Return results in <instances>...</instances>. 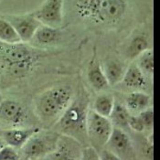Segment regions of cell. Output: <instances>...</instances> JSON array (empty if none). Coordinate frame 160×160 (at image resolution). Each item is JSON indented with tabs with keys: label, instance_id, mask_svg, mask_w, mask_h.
<instances>
[{
	"label": "cell",
	"instance_id": "obj_1",
	"mask_svg": "<svg viewBox=\"0 0 160 160\" xmlns=\"http://www.w3.org/2000/svg\"><path fill=\"white\" fill-rule=\"evenodd\" d=\"M76 15L87 24L102 28H116L128 12L127 0H73Z\"/></svg>",
	"mask_w": 160,
	"mask_h": 160
},
{
	"label": "cell",
	"instance_id": "obj_2",
	"mask_svg": "<svg viewBox=\"0 0 160 160\" xmlns=\"http://www.w3.org/2000/svg\"><path fill=\"white\" fill-rule=\"evenodd\" d=\"M73 96V91L69 85H57L45 90L35 100L38 117L42 123L55 124L71 104Z\"/></svg>",
	"mask_w": 160,
	"mask_h": 160
},
{
	"label": "cell",
	"instance_id": "obj_3",
	"mask_svg": "<svg viewBox=\"0 0 160 160\" xmlns=\"http://www.w3.org/2000/svg\"><path fill=\"white\" fill-rule=\"evenodd\" d=\"M2 61L6 71L14 78H23L39 62L42 54L29 43H2L0 46Z\"/></svg>",
	"mask_w": 160,
	"mask_h": 160
},
{
	"label": "cell",
	"instance_id": "obj_4",
	"mask_svg": "<svg viewBox=\"0 0 160 160\" xmlns=\"http://www.w3.org/2000/svg\"><path fill=\"white\" fill-rule=\"evenodd\" d=\"M89 99L85 92H80L73 99L61 118L55 123L56 132L70 136L83 144L88 141L86 135V119Z\"/></svg>",
	"mask_w": 160,
	"mask_h": 160
},
{
	"label": "cell",
	"instance_id": "obj_5",
	"mask_svg": "<svg viewBox=\"0 0 160 160\" xmlns=\"http://www.w3.org/2000/svg\"><path fill=\"white\" fill-rule=\"evenodd\" d=\"M59 136L60 134L56 131L39 129L20 148L21 160L41 159L55 149Z\"/></svg>",
	"mask_w": 160,
	"mask_h": 160
},
{
	"label": "cell",
	"instance_id": "obj_6",
	"mask_svg": "<svg viewBox=\"0 0 160 160\" xmlns=\"http://www.w3.org/2000/svg\"><path fill=\"white\" fill-rule=\"evenodd\" d=\"M113 125L108 117H104L98 114L92 108L87 112L86 135L88 142L91 147L96 151H100L106 146Z\"/></svg>",
	"mask_w": 160,
	"mask_h": 160
},
{
	"label": "cell",
	"instance_id": "obj_7",
	"mask_svg": "<svg viewBox=\"0 0 160 160\" xmlns=\"http://www.w3.org/2000/svg\"><path fill=\"white\" fill-rule=\"evenodd\" d=\"M28 115L27 109L15 100H3L0 103V126L2 130L26 127Z\"/></svg>",
	"mask_w": 160,
	"mask_h": 160
},
{
	"label": "cell",
	"instance_id": "obj_8",
	"mask_svg": "<svg viewBox=\"0 0 160 160\" xmlns=\"http://www.w3.org/2000/svg\"><path fill=\"white\" fill-rule=\"evenodd\" d=\"M64 0H44L33 13L41 25L60 28L63 23Z\"/></svg>",
	"mask_w": 160,
	"mask_h": 160
},
{
	"label": "cell",
	"instance_id": "obj_9",
	"mask_svg": "<svg viewBox=\"0 0 160 160\" xmlns=\"http://www.w3.org/2000/svg\"><path fill=\"white\" fill-rule=\"evenodd\" d=\"M82 144L70 136H59L55 149L39 160H81Z\"/></svg>",
	"mask_w": 160,
	"mask_h": 160
},
{
	"label": "cell",
	"instance_id": "obj_10",
	"mask_svg": "<svg viewBox=\"0 0 160 160\" xmlns=\"http://www.w3.org/2000/svg\"><path fill=\"white\" fill-rule=\"evenodd\" d=\"M6 18L11 23L21 42L24 43H28L31 40L38 27L41 25L33 13L8 16Z\"/></svg>",
	"mask_w": 160,
	"mask_h": 160
},
{
	"label": "cell",
	"instance_id": "obj_11",
	"mask_svg": "<svg viewBox=\"0 0 160 160\" xmlns=\"http://www.w3.org/2000/svg\"><path fill=\"white\" fill-rule=\"evenodd\" d=\"M105 147L122 159L123 157H129L133 151L132 143L128 135L123 129L114 126Z\"/></svg>",
	"mask_w": 160,
	"mask_h": 160
},
{
	"label": "cell",
	"instance_id": "obj_12",
	"mask_svg": "<svg viewBox=\"0 0 160 160\" xmlns=\"http://www.w3.org/2000/svg\"><path fill=\"white\" fill-rule=\"evenodd\" d=\"M38 130L39 128L35 126L5 129L2 131L1 138L6 145L16 149H20L26 144V142Z\"/></svg>",
	"mask_w": 160,
	"mask_h": 160
},
{
	"label": "cell",
	"instance_id": "obj_13",
	"mask_svg": "<svg viewBox=\"0 0 160 160\" xmlns=\"http://www.w3.org/2000/svg\"><path fill=\"white\" fill-rule=\"evenodd\" d=\"M120 83L131 91H146L148 85V77L140 70L136 62H132L127 65Z\"/></svg>",
	"mask_w": 160,
	"mask_h": 160
},
{
	"label": "cell",
	"instance_id": "obj_14",
	"mask_svg": "<svg viewBox=\"0 0 160 160\" xmlns=\"http://www.w3.org/2000/svg\"><path fill=\"white\" fill-rule=\"evenodd\" d=\"M61 38L62 32L60 28L40 25L28 43L34 48L42 49L58 43Z\"/></svg>",
	"mask_w": 160,
	"mask_h": 160
},
{
	"label": "cell",
	"instance_id": "obj_15",
	"mask_svg": "<svg viewBox=\"0 0 160 160\" xmlns=\"http://www.w3.org/2000/svg\"><path fill=\"white\" fill-rule=\"evenodd\" d=\"M101 65L110 86H115L121 82L127 68L124 62L115 57H109Z\"/></svg>",
	"mask_w": 160,
	"mask_h": 160
},
{
	"label": "cell",
	"instance_id": "obj_16",
	"mask_svg": "<svg viewBox=\"0 0 160 160\" xmlns=\"http://www.w3.org/2000/svg\"><path fill=\"white\" fill-rule=\"evenodd\" d=\"M87 78L90 85L95 91L102 92L110 87L107 82V79L103 73V71L102 69V65L97 61V59H95V57H93L90 62Z\"/></svg>",
	"mask_w": 160,
	"mask_h": 160
},
{
	"label": "cell",
	"instance_id": "obj_17",
	"mask_svg": "<svg viewBox=\"0 0 160 160\" xmlns=\"http://www.w3.org/2000/svg\"><path fill=\"white\" fill-rule=\"evenodd\" d=\"M151 105V97L145 91H132L127 94L124 106L131 114L139 113Z\"/></svg>",
	"mask_w": 160,
	"mask_h": 160
},
{
	"label": "cell",
	"instance_id": "obj_18",
	"mask_svg": "<svg viewBox=\"0 0 160 160\" xmlns=\"http://www.w3.org/2000/svg\"><path fill=\"white\" fill-rule=\"evenodd\" d=\"M148 49H151L148 38L145 34H137L128 43L125 54L128 59L136 60L140 54Z\"/></svg>",
	"mask_w": 160,
	"mask_h": 160
},
{
	"label": "cell",
	"instance_id": "obj_19",
	"mask_svg": "<svg viewBox=\"0 0 160 160\" xmlns=\"http://www.w3.org/2000/svg\"><path fill=\"white\" fill-rule=\"evenodd\" d=\"M115 103L114 96L111 93H101L95 98L92 109L98 114L108 117L110 116Z\"/></svg>",
	"mask_w": 160,
	"mask_h": 160
},
{
	"label": "cell",
	"instance_id": "obj_20",
	"mask_svg": "<svg viewBox=\"0 0 160 160\" xmlns=\"http://www.w3.org/2000/svg\"><path fill=\"white\" fill-rule=\"evenodd\" d=\"M130 115V112L127 110L124 104L115 102L109 119L114 127H118L123 130L124 128L128 127V120Z\"/></svg>",
	"mask_w": 160,
	"mask_h": 160
},
{
	"label": "cell",
	"instance_id": "obj_21",
	"mask_svg": "<svg viewBox=\"0 0 160 160\" xmlns=\"http://www.w3.org/2000/svg\"><path fill=\"white\" fill-rule=\"evenodd\" d=\"M0 42L6 44L21 42L14 27L6 18H0Z\"/></svg>",
	"mask_w": 160,
	"mask_h": 160
},
{
	"label": "cell",
	"instance_id": "obj_22",
	"mask_svg": "<svg viewBox=\"0 0 160 160\" xmlns=\"http://www.w3.org/2000/svg\"><path fill=\"white\" fill-rule=\"evenodd\" d=\"M136 63L140 70L147 75L152 77L154 74V51L152 49H147L136 59Z\"/></svg>",
	"mask_w": 160,
	"mask_h": 160
},
{
	"label": "cell",
	"instance_id": "obj_23",
	"mask_svg": "<svg viewBox=\"0 0 160 160\" xmlns=\"http://www.w3.org/2000/svg\"><path fill=\"white\" fill-rule=\"evenodd\" d=\"M0 160H21V157L18 149L5 145L0 148Z\"/></svg>",
	"mask_w": 160,
	"mask_h": 160
},
{
	"label": "cell",
	"instance_id": "obj_24",
	"mask_svg": "<svg viewBox=\"0 0 160 160\" xmlns=\"http://www.w3.org/2000/svg\"><path fill=\"white\" fill-rule=\"evenodd\" d=\"M145 126V129H152L154 126V111L150 106L146 110L137 113Z\"/></svg>",
	"mask_w": 160,
	"mask_h": 160
},
{
	"label": "cell",
	"instance_id": "obj_25",
	"mask_svg": "<svg viewBox=\"0 0 160 160\" xmlns=\"http://www.w3.org/2000/svg\"><path fill=\"white\" fill-rule=\"evenodd\" d=\"M128 127H130L132 130L136 131V132H143L145 129V126L142 123L141 119L139 118L138 114H131L128 120Z\"/></svg>",
	"mask_w": 160,
	"mask_h": 160
},
{
	"label": "cell",
	"instance_id": "obj_26",
	"mask_svg": "<svg viewBox=\"0 0 160 160\" xmlns=\"http://www.w3.org/2000/svg\"><path fill=\"white\" fill-rule=\"evenodd\" d=\"M81 160H100L98 151H96L91 146L83 148H82V152Z\"/></svg>",
	"mask_w": 160,
	"mask_h": 160
},
{
	"label": "cell",
	"instance_id": "obj_27",
	"mask_svg": "<svg viewBox=\"0 0 160 160\" xmlns=\"http://www.w3.org/2000/svg\"><path fill=\"white\" fill-rule=\"evenodd\" d=\"M98 155L100 160H123L107 148L101 149L100 151H98Z\"/></svg>",
	"mask_w": 160,
	"mask_h": 160
},
{
	"label": "cell",
	"instance_id": "obj_28",
	"mask_svg": "<svg viewBox=\"0 0 160 160\" xmlns=\"http://www.w3.org/2000/svg\"><path fill=\"white\" fill-rule=\"evenodd\" d=\"M5 145H6V144H5V142H4V141H3V139H2V138L0 137V148H3V147H4Z\"/></svg>",
	"mask_w": 160,
	"mask_h": 160
},
{
	"label": "cell",
	"instance_id": "obj_29",
	"mask_svg": "<svg viewBox=\"0 0 160 160\" xmlns=\"http://www.w3.org/2000/svg\"><path fill=\"white\" fill-rule=\"evenodd\" d=\"M3 100H4V99H3V96H2V94L0 93V103L3 102Z\"/></svg>",
	"mask_w": 160,
	"mask_h": 160
},
{
	"label": "cell",
	"instance_id": "obj_30",
	"mask_svg": "<svg viewBox=\"0 0 160 160\" xmlns=\"http://www.w3.org/2000/svg\"><path fill=\"white\" fill-rule=\"evenodd\" d=\"M2 131H3V130H2V128H1V126H0V137H1V134H2Z\"/></svg>",
	"mask_w": 160,
	"mask_h": 160
}]
</instances>
